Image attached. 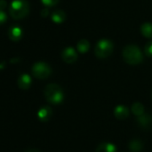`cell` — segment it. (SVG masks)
<instances>
[{"mask_svg":"<svg viewBox=\"0 0 152 152\" xmlns=\"http://www.w3.org/2000/svg\"><path fill=\"white\" fill-rule=\"evenodd\" d=\"M45 99L51 104L58 105L63 102L64 95L62 88L56 83L48 84L44 89Z\"/></svg>","mask_w":152,"mask_h":152,"instance_id":"1","label":"cell"},{"mask_svg":"<svg viewBox=\"0 0 152 152\" xmlns=\"http://www.w3.org/2000/svg\"><path fill=\"white\" fill-rule=\"evenodd\" d=\"M30 12V5L27 0H14L11 3L9 13L15 20L26 17Z\"/></svg>","mask_w":152,"mask_h":152,"instance_id":"2","label":"cell"},{"mask_svg":"<svg viewBox=\"0 0 152 152\" xmlns=\"http://www.w3.org/2000/svg\"><path fill=\"white\" fill-rule=\"evenodd\" d=\"M123 58L127 64L135 65V64H139L140 63L142 62L143 56H142V53H141L140 49L139 48V47H137L136 45H133V44H130V45H127L124 48Z\"/></svg>","mask_w":152,"mask_h":152,"instance_id":"3","label":"cell"},{"mask_svg":"<svg viewBox=\"0 0 152 152\" xmlns=\"http://www.w3.org/2000/svg\"><path fill=\"white\" fill-rule=\"evenodd\" d=\"M113 49H114L113 42L109 39H100L97 43L94 52L97 57L100 59H104V58L108 57L112 54Z\"/></svg>","mask_w":152,"mask_h":152,"instance_id":"4","label":"cell"},{"mask_svg":"<svg viewBox=\"0 0 152 152\" xmlns=\"http://www.w3.org/2000/svg\"><path fill=\"white\" fill-rule=\"evenodd\" d=\"M31 72L33 76L37 79L44 80L48 78L52 73V69L47 63L44 62H37L31 67Z\"/></svg>","mask_w":152,"mask_h":152,"instance_id":"5","label":"cell"},{"mask_svg":"<svg viewBox=\"0 0 152 152\" xmlns=\"http://www.w3.org/2000/svg\"><path fill=\"white\" fill-rule=\"evenodd\" d=\"M78 58V54L73 48L68 47L62 52V59L66 64H72Z\"/></svg>","mask_w":152,"mask_h":152,"instance_id":"6","label":"cell"},{"mask_svg":"<svg viewBox=\"0 0 152 152\" xmlns=\"http://www.w3.org/2000/svg\"><path fill=\"white\" fill-rule=\"evenodd\" d=\"M138 125L142 129H149L152 127V115L144 113L143 115L138 116L136 120Z\"/></svg>","mask_w":152,"mask_h":152,"instance_id":"7","label":"cell"},{"mask_svg":"<svg viewBox=\"0 0 152 152\" xmlns=\"http://www.w3.org/2000/svg\"><path fill=\"white\" fill-rule=\"evenodd\" d=\"M18 87L22 90H28L31 85V78L27 73L21 74L17 81Z\"/></svg>","mask_w":152,"mask_h":152,"instance_id":"8","label":"cell"},{"mask_svg":"<svg viewBox=\"0 0 152 152\" xmlns=\"http://www.w3.org/2000/svg\"><path fill=\"white\" fill-rule=\"evenodd\" d=\"M129 109L124 106V105H118L114 109V115L119 120H124L129 116Z\"/></svg>","mask_w":152,"mask_h":152,"instance_id":"9","label":"cell"},{"mask_svg":"<svg viewBox=\"0 0 152 152\" xmlns=\"http://www.w3.org/2000/svg\"><path fill=\"white\" fill-rule=\"evenodd\" d=\"M23 30L19 26H13L9 29V31H8L9 39L13 41L20 40L23 37Z\"/></svg>","mask_w":152,"mask_h":152,"instance_id":"10","label":"cell"},{"mask_svg":"<svg viewBox=\"0 0 152 152\" xmlns=\"http://www.w3.org/2000/svg\"><path fill=\"white\" fill-rule=\"evenodd\" d=\"M52 116V109L51 107L46 106L42 107L39 111H38V117L40 121L42 122H47L50 119Z\"/></svg>","mask_w":152,"mask_h":152,"instance_id":"11","label":"cell"},{"mask_svg":"<svg viewBox=\"0 0 152 152\" xmlns=\"http://www.w3.org/2000/svg\"><path fill=\"white\" fill-rule=\"evenodd\" d=\"M65 19H66V15L62 10H56L51 15V20L55 23H57V24L64 23L65 21Z\"/></svg>","mask_w":152,"mask_h":152,"instance_id":"12","label":"cell"},{"mask_svg":"<svg viewBox=\"0 0 152 152\" xmlns=\"http://www.w3.org/2000/svg\"><path fill=\"white\" fill-rule=\"evenodd\" d=\"M96 152H116V147L113 143L103 142L98 146Z\"/></svg>","mask_w":152,"mask_h":152,"instance_id":"13","label":"cell"},{"mask_svg":"<svg viewBox=\"0 0 152 152\" xmlns=\"http://www.w3.org/2000/svg\"><path fill=\"white\" fill-rule=\"evenodd\" d=\"M128 147L132 152H140L142 149L143 143L139 139H133L128 143Z\"/></svg>","mask_w":152,"mask_h":152,"instance_id":"14","label":"cell"},{"mask_svg":"<svg viewBox=\"0 0 152 152\" xmlns=\"http://www.w3.org/2000/svg\"><path fill=\"white\" fill-rule=\"evenodd\" d=\"M140 31L144 37L148 39H152V23H144L140 27Z\"/></svg>","mask_w":152,"mask_h":152,"instance_id":"15","label":"cell"},{"mask_svg":"<svg viewBox=\"0 0 152 152\" xmlns=\"http://www.w3.org/2000/svg\"><path fill=\"white\" fill-rule=\"evenodd\" d=\"M132 112L134 115H136L137 117L143 115L145 113V109H144V107L141 103L140 102H135L132 104Z\"/></svg>","mask_w":152,"mask_h":152,"instance_id":"16","label":"cell"},{"mask_svg":"<svg viewBox=\"0 0 152 152\" xmlns=\"http://www.w3.org/2000/svg\"><path fill=\"white\" fill-rule=\"evenodd\" d=\"M90 49V42L87 39H81L78 43H77V51L84 54L86 52H88Z\"/></svg>","mask_w":152,"mask_h":152,"instance_id":"17","label":"cell"},{"mask_svg":"<svg viewBox=\"0 0 152 152\" xmlns=\"http://www.w3.org/2000/svg\"><path fill=\"white\" fill-rule=\"evenodd\" d=\"M144 53L148 57H152V41H148L144 47Z\"/></svg>","mask_w":152,"mask_h":152,"instance_id":"18","label":"cell"},{"mask_svg":"<svg viewBox=\"0 0 152 152\" xmlns=\"http://www.w3.org/2000/svg\"><path fill=\"white\" fill-rule=\"evenodd\" d=\"M41 2L47 7H50L56 6L59 2V0H41Z\"/></svg>","mask_w":152,"mask_h":152,"instance_id":"19","label":"cell"},{"mask_svg":"<svg viewBox=\"0 0 152 152\" xmlns=\"http://www.w3.org/2000/svg\"><path fill=\"white\" fill-rule=\"evenodd\" d=\"M7 20V14L3 11V10H0V25L5 23Z\"/></svg>","mask_w":152,"mask_h":152,"instance_id":"20","label":"cell"},{"mask_svg":"<svg viewBox=\"0 0 152 152\" xmlns=\"http://www.w3.org/2000/svg\"><path fill=\"white\" fill-rule=\"evenodd\" d=\"M40 15H41L42 17H47V16L49 15V10H48V7L43 8V9L41 10V12H40Z\"/></svg>","mask_w":152,"mask_h":152,"instance_id":"21","label":"cell"},{"mask_svg":"<svg viewBox=\"0 0 152 152\" xmlns=\"http://www.w3.org/2000/svg\"><path fill=\"white\" fill-rule=\"evenodd\" d=\"M7 5L6 0H0V10H4L7 7Z\"/></svg>","mask_w":152,"mask_h":152,"instance_id":"22","label":"cell"},{"mask_svg":"<svg viewBox=\"0 0 152 152\" xmlns=\"http://www.w3.org/2000/svg\"><path fill=\"white\" fill-rule=\"evenodd\" d=\"M26 152H40V151L39 149H37V148H30Z\"/></svg>","mask_w":152,"mask_h":152,"instance_id":"23","label":"cell"},{"mask_svg":"<svg viewBox=\"0 0 152 152\" xmlns=\"http://www.w3.org/2000/svg\"><path fill=\"white\" fill-rule=\"evenodd\" d=\"M5 66H6V63H5V62L1 63V64H0V70H1V69H3V68H4Z\"/></svg>","mask_w":152,"mask_h":152,"instance_id":"24","label":"cell"},{"mask_svg":"<svg viewBox=\"0 0 152 152\" xmlns=\"http://www.w3.org/2000/svg\"><path fill=\"white\" fill-rule=\"evenodd\" d=\"M17 61H19V58H16V57H15V58L11 59V63H15V62H17Z\"/></svg>","mask_w":152,"mask_h":152,"instance_id":"25","label":"cell"},{"mask_svg":"<svg viewBox=\"0 0 152 152\" xmlns=\"http://www.w3.org/2000/svg\"><path fill=\"white\" fill-rule=\"evenodd\" d=\"M151 97H152V94H151Z\"/></svg>","mask_w":152,"mask_h":152,"instance_id":"26","label":"cell"}]
</instances>
